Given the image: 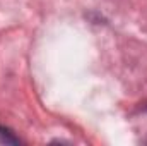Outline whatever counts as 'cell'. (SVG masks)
Returning <instances> with one entry per match:
<instances>
[{
  "label": "cell",
  "mask_w": 147,
  "mask_h": 146,
  "mask_svg": "<svg viewBox=\"0 0 147 146\" xmlns=\"http://www.w3.org/2000/svg\"><path fill=\"white\" fill-rule=\"evenodd\" d=\"M0 143H5V145H17V143H19V138H16L9 129L0 127Z\"/></svg>",
  "instance_id": "1"
}]
</instances>
